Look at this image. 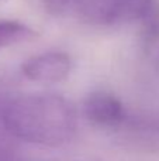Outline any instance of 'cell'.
Here are the masks:
<instances>
[{
	"instance_id": "cell-2",
	"label": "cell",
	"mask_w": 159,
	"mask_h": 161,
	"mask_svg": "<svg viewBox=\"0 0 159 161\" xmlns=\"http://www.w3.org/2000/svg\"><path fill=\"white\" fill-rule=\"evenodd\" d=\"M95 13L101 23L118 24V23L146 21L156 16L158 4L155 0H96Z\"/></svg>"
},
{
	"instance_id": "cell-5",
	"label": "cell",
	"mask_w": 159,
	"mask_h": 161,
	"mask_svg": "<svg viewBox=\"0 0 159 161\" xmlns=\"http://www.w3.org/2000/svg\"><path fill=\"white\" fill-rule=\"evenodd\" d=\"M38 38V33L30 25L16 20H0V48L30 42Z\"/></svg>"
},
{
	"instance_id": "cell-4",
	"label": "cell",
	"mask_w": 159,
	"mask_h": 161,
	"mask_svg": "<svg viewBox=\"0 0 159 161\" xmlns=\"http://www.w3.org/2000/svg\"><path fill=\"white\" fill-rule=\"evenodd\" d=\"M83 114L89 122L104 127H114L126 120V109L115 95L106 91L90 92L83 102Z\"/></svg>"
},
{
	"instance_id": "cell-6",
	"label": "cell",
	"mask_w": 159,
	"mask_h": 161,
	"mask_svg": "<svg viewBox=\"0 0 159 161\" xmlns=\"http://www.w3.org/2000/svg\"><path fill=\"white\" fill-rule=\"evenodd\" d=\"M45 2V8L49 11L51 14H62L68 8L72 0H44Z\"/></svg>"
},
{
	"instance_id": "cell-1",
	"label": "cell",
	"mask_w": 159,
	"mask_h": 161,
	"mask_svg": "<svg viewBox=\"0 0 159 161\" xmlns=\"http://www.w3.org/2000/svg\"><path fill=\"white\" fill-rule=\"evenodd\" d=\"M2 122L13 137L45 147L66 144L78 131L75 106L55 93H30L8 100Z\"/></svg>"
},
{
	"instance_id": "cell-3",
	"label": "cell",
	"mask_w": 159,
	"mask_h": 161,
	"mask_svg": "<svg viewBox=\"0 0 159 161\" xmlns=\"http://www.w3.org/2000/svg\"><path fill=\"white\" fill-rule=\"evenodd\" d=\"M72 59L65 53H45L31 57L21 64V74L38 83H58L68 78Z\"/></svg>"
}]
</instances>
